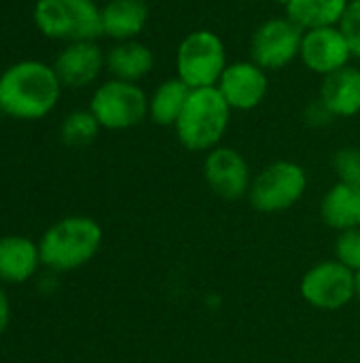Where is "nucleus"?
<instances>
[{
	"instance_id": "obj_1",
	"label": "nucleus",
	"mask_w": 360,
	"mask_h": 363,
	"mask_svg": "<svg viewBox=\"0 0 360 363\" xmlns=\"http://www.w3.org/2000/svg\"><path fill=\"white\" fill-rule=\"evenodd\" d=\"M62 81L53 64L40 60H21L0 74L2 113L23 121L47 117L59 102Z\"/></svg>"
},
{
	"instance_id": "obj_2",
	"label": "nucleus",
	"mask_w": 360,
	"mask_h": 363,
	"mask_svg": "<svg viewBox=\"0 0 360 363\" xmlns=\"http://www.w3.org/2000/svg\"><path fill=\"white\" fill-rule=\"evenodd\" d=\"M231 113L219 87L191 89L174 125L178 143L191 153H208L221 147L231 123Z\"/></svg>"
},
{
	"instance_id": "obj_3",
	"label": "nucleus",
	"mask_w": 360,
	"mask_h": 363,
	"mask_svg": "<svg viewBox=\"0 0 360 363\" xmlns=\"http://www.w3.org/2000/svg\"><path fill=\"white\" fill-rule=\"evenodd\" d=\"M104 240L102 225L85 215H72L53 223L40 238V264L53 272H70L89 264Z\"/></svg>"
},
{
	"instance_id": "obj_4",
	"label": "nucleus",
	"mask_w": 360,
	"mask_h": 363,
	"mask_svg": "<svg viewBox=\"0 0 360 363\" xmlns=\"http://www.w3.org/2000/svg\"><path fill=\"white\" fill-rule=\"evenodd\" d=\"M34 26L51 40H98L102 36V6L98 0H38Z\"/></svg>"
},
{
	"instance_id": "obj_5",
	"label": "nucleus",
	"mask_w": 360,
	"mask_h": 363,
	"mask_svg": "<svg viewBox=\"0 0 360 363\" xmlns=\"http://www.w3.org/2000/svg\"><path fill=\"white\" fill-rule=\"evenodd\" d=\"M176 77L189 89L216 87L229 60L225 40L208 28L189 32L176 47Z\"/></svg>"
},
{
	"instance_id": "obj_6",
	"label": "nucleus",
	"mask_w": 360,
	"mask_h": 363,
	"mask_svg": "<svg viewBox=\"0 0 360 363\" xmlns=\"http://www.w3.org/2000/svg\"><path fill=\"white\" fill-rule=\"evenodd\" d=\"M310 177L306 168L291 160H276L267 164L257 177L248 191V202L257 213L278 215L291 211L308 191Z\"/></svg>"
},
{
	"instance_id": "obj_7",
	"label": "nucleus",
	"mask_w": 360,
	"mask_h": 363,
	"mask_svg": "<svg viewBox=\"0 0 360 363\" xmlns=\"http://www.w3.org/2000/svg\"><path fill=\"white\" fill-rule=\"evenodd\" d=\"M89 111L104 130H129L149 119V94L138 83L110 77L93 89Z\"/></svg>"
},
{
	"instance_id": "obj_8",
	"label": "nucleus",
	"mask_w": 360,
	"mask_h": 363,
	"mask_svg": "<svg viewBox=\"0 0 360 363\" xmlns=\"http://www.w3.org/2000/svg\"><path fill=\"white\" fill-rule=\"evenodd\" d=\"M301 298L318 311H342L356 300V272L335 257L314 264L299 283Z\"/></svg>"
},
{
	"instance_id": "obj_9",
	"label": "nucleus",
	"mask_w": 360,
	"mask_h": 363,
	"mask_svg": "<svg viewBox=\"0 0 360 363\" xmlns=\"http://www.w3.org/2000/svg\"><path fill=\"white\" fill-rule=\"evenodd\" d=\"M303 30L286 15L261 21L248 43L250 60L267 72H278L299 60Z\"/></svg>"
},
{
	"instance_id": "obj_10",
	"label": "nucleus",
	"mask_w": 360,
	"mask_h": 363,
	"mask_svg": "<svg viewBox=\"0 0 360 363\" xmlns=\"http://www.w3.org/2000/svg\"><path fill=\"white\" fill-rule=\"evenodd\" d=\"M204 179L206 185L227 202L248 198L252 185V174L246 157L238 149L227 145H221L206 153Z\"/></svg>"
},
{
	"instance_id": "obj_11",
	"label": "nucleus",
	"mask_w": 360,
	"mask_h": 363,
	"mask_svg": "<svg viewBox=\"0 0 360 363\" xmlns=\"http://www.w3.org/2000/svg\"><path fill=\"white\" fill-rule=\"evenodd\" d=\"M354 60L352 49L339 30V26H329V28H316L303 32L301 40V51H299V62L310 70L312 74H318L320 79L350 66Z\"/></svg>"
},
{
	"instance_id": "obj_12",
	"label": "nucleus",
	"mask_w": 360,
	"mask_h": 363,
	"mask_svg": "<svg viewBox=\"0 0 360 363\" xmlns=\"http://www.w3.org/2000/svg\"><path fill=\"white\" fill-rule=\"evenodd\" d=\"M219 91L231 106V111L248 113L263 104L269 91V72L248 60H233L227 64L221 81Z\"/></svg>"
},
{
	"instance_id": "obj_13",
	"label": "nucleus",
	"mask_w": 360,
	"mask_h": 363,
	"mask_svg": "<svg viewBox=\"0 0 360 363\" xmlns=\"http://www.w3.org/2000/svg\"><path fill=\"white\" fill-rule=\"evenodd\" d=\"M53 68L64 87L83 89L93 85L106 68V53L98 40L66 43L55 55Z\"/></svg>"
},
{
	"instance_id": "obj_14",
	"label": "nucleus",
	"mask_w": 360,
	"mask_h": 363,
	"mask_svg": "<svg viewBox=\"0 0 360 363\" xmlns=\"http://www.w3.org/2000/svg\"><path fill=\"white\" fill-rule=\"evenodd\" d=\"M318 100L335 119H352L360 115V68L346 66L323 79Z\"/></svg>"
},
{
	"instance_id": "obj_15",
	"label": "nucleus",
	"mask_w": 360,
	"mask_h": 363,
	"mask_svg": "<svg viewBox=\"0 0 360 363\" xmlns=\"http://www.w3.org/2000/svg\"><path fill=\"white\" fill-rule=\"evenodd\" d=\"M146 0H106L102 4V36L115 43L136 40L149 23Z\"/></svg>"
},
{
	"instance_id": "obj_16",
	"label": "nucleus",
	"mask_w": 360,
	"mask_h": 363,
	"mask_svg": "<svg viewBox=\"0 0 360 363\" xmlns=\"http://www.w3.org/2000/svg\"><path fill=\"white\" fill-rule=\"evenodd\" d=\"M155 68V53L142 40H123L115 43L106 51V70L112 79L140 83Z\"/></svg>"
},
{
	"instance_id": "obj_17",
	"label": "nucleus",
	"mask_w": 360,
	"mask_h": 363,
	"mask_svg": "<svg viewBox=\"0 0 360 363\" xmlns=\"http://www.w3.org/2000/svg\"><path fill=\"white\" fill-rule=\"evenodd\" d=\"M320 217L335 232L360 228V185L337 181L329 187L320 200Z\"/></svg>"
},
{
	"instance_id": "obj_18",
	"label": "nucleus",
	"mask_w": 360,
	"mask_h": 363,
	"mask_svg": "<svg viewBox=\"0 0 360 363\" xmlns=\"http://www.w3.org/2000/svg\"><path fill=\"white\" fill-rule=\"evenodd\" d=\"M40 264L38 245L23 236H2L0 238V281L23 283L34 277Z\"/></svg>"
},
{
	"instance_id": "obj_19",
	"label": "nucleus",
	"mask_w": 360,
	"mask_h": 363,
	"mask_svg": "<svg viewBox=\"0 0 360 363\" xmlns=\"http://www.w3.org/2000/svg\"><path fill=\"white\" fill-rule=\"evenodd\" d=\"M350 0H284V15L303 32L339 26Z\"/></svg>"
},
{
	"instance_id": "obj_20",
	"label": "nucleus",
	"mask_w": 360,
	"mask_h": 363,
	"mask_svg": "<svg viewBox=\"0 0 360 363\" xmlns=\"http://www.w3.org/2000/svg\"><path fill=\"white\" fill-rule=\"evenodd\" d=\"M191 89L174 74L163 79L151 94H149V119L161 128H174Z\"/></svg>"
},
{
	"instance_id": "obj_21",
	"label": "nucleus",
	"mask_w": 360,
	"mask_h": 363,
	"mask_svg": "<svg viewBox=\"0 0 360 363\" xmlns=\"http://www.w3.org/2000/svg\"><path fill=\"white\" fill-rule=\"evenodd\" d=\"M100 123L89 108L72 111L64 117L59 125V138L68 147H87L100 134Z\"/></svg>"
},
{
	"instance_id": "obj_22",
	"label": "nucleus",
	"mask_w": 360,
	"mask_h": 363,
	"mask_svg": "<svg viewBox=\"0 0 360 363\" xmlns=\"http://www.w3.org/2000/svg\"><path fill=\"white\" fill-rule=\"evenodd\" d=\"M333 172L337 181L360 185V149L359 147H342L333 153L331 160Z\"/></svg>"
},
{
	"instance_id": "obj_23",
	"label": "nucleus",
	"mask_w": 360,
	"mask_h": 363,
	"mask_svg": "<svg viewBox=\"0 0 360 363\" xmlns=\"http://www.w3.org/2000/svg\"><path fill=\"white\" fill-rule=\"evenodd\" d=\"M335 259L352 272H360V228L337 232Z\"/></svg>"
},
{
	"instance_id": "obj_24",
	"label": "nucleus",
	"mask_w": 360,
	"mask_h": 363,
	"mask_svg": "<svg viewBox=\"0 0 360 363\" xmlns=\"http://www.w3.org/2000/svg\"><path fill=\"white\" fill-rule=\"evenodd\" d=\"M339 30L344 32L354 60H360V0H350L342 21H339Z\"/></svg>"
},
{
	"instance_id": "obj_25",
	"label": "nucleus",
	"mask_w": 360,
	"mask_h": 363,
	"mask_svg": "<svg viewBox=\"0 0 360 363\" xmlns=\"http://www.w3.org/2000/svg\"><path fill=\"white\" fill-rule=\"evenodd\" d=\"M303 119H306V123H308L310 128H327L335 117H333V113L316 98V100H312V102L306 106Z\"/></svg>"
},
{
	"instance_id": "obj_26",
	"label": "nucleus",
	"mask_w": 360,
	"mask_h": 363,
	"mask_svg": "<svg viewBox=\"0 0 360 363\" xmlns=\"http://www.w3.org/2000/svg\"><path fill=\"white\" fill-rule=\"evenodd\" d=\"M8 321H11V304H8V298H6V294L0 289V336L6 332V328H8Z\"/></svg>"
},
{
	"instance_id": "obj_27",
	"label": "nucleus",
	"mask_w": 360,
	"mask_h": 363,
	"mask_svg": "<svg viewBox=\"0 0 360 363\" xmlns=\"http://www.w3.org/2000/svg\"><path fill=\"white\" fill-rule=\"evenodd\" d=\"M356 300L360 304V272H356Z\"/></svg>"
},
{
	"instance_id": "obj_28",
	"label": "nucleus",
	"mask_w": 360,
	"mask_h": 363,
	"mask_svg": "<svg viewBox=\"0 0 360 363\" xmlns=\"http://www.w3.org/2000/svg\"><path fill=\"white\" fill-rule=\"evenodd\" d=\"M0 113H2V98H0Z\"/></svg>"
}]
</instances>
